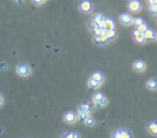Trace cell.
Returning a JSON list of instances; mask_svg holds the SVG:
<instances>
[{"label":"cell","mask_w":157,"mask_h":138,"mask_svg":"<svg viewBox=\"0 0 157 138\" xmlns=\"http://www.w3.org/2000/svg\"><path fill=\"white\" fill-rule=\"evenodd\" d=\"M149 11L153 15H157V4L155 5H149Z\"/></svg>","instance_id":"obj_24"},{"label":"cell","mask_w":157,"mask_h":138,"mask_svg":"<svg viewBox=\"0 0 157 138\" xmlns=\"http://www.w3.org/2000/svg\"><path fill=\"white\" fill-rule=\"evenodd\" d=\"M14 1H15V2H17V3H22L24 0H14Z\"/></svg>","instance_id":"obj_28"},{"label":"cell","mask_w":157,"mask_h":138,"mask_svg":"<svg viewBox=\"0 0 157 138\" xmlns=\"http://www.w3.org/2000/svg\"><path fill=\"white\" fill-rule=\"evenodd\" d=\"M147 29H149V27H147V25H146L145 22H144V24H142L141 26H139V27H137V28H136V30H137V31H139L140 33H144Z\"/></svg>","instance_id":"obj_22"},{"label":"cell","mask_w":157,"mask_h":138,"mask_svg":"<svg viewBox=\"0 0 157 138\" xmlns=\"http://www.w3.org/2000/svg\"><path fill=\"white\" fill-rule=\"evenodd\" d=\"M88 87L89 88H92V89H98L100 86H101V84H99L98 82H96V80H94L93 78H88Z\"/></svg>","instance_id":"obj_20"},{"label":"cell","mask_w":157,"mask_h":138,"mask_svg":"<svg viewBox=\"0 0 157 138\" xmlns=\"http://www.w3.org/2000/svg\"><path fill=\"white\" fill-rule=\"evenodd\" d=\"M15 73L19 77H28L32 73V69L28 63L25 62H19L15 67Z\"/></svg>","instance_id":"obj_3"},{"label":"cell","mask_w":157,"mask_h":138,"mask_svg":"<svg viewBox=\"0 0 157 138\" xmlns=\"http://www.w3.org/2000/svg\"><path fill=\"white\" fill-rule=\"evenodd\" d=\"M4 102H5V100H4V97H3V94L0 92V108L2 107L4 105Z\"/></svg>","instance_id":"obj_25"},{"label":"cell","mask_w":157,"mask_h":138,"mask_svg":"<svg viewBox=\"0 0 157 138\" xmlns=\"http://www.w3.org/2000/svg\"><path fill=\"white\" fill-rule=\"evenodd\" d=\"M132 37H134V41L137 42V43H139V44H143L145 42V39H144L143 33H140L137 30H134V32H132Z\"/></svg>","instance_id":"obj_12"},{"label":"cell","mask_w":157,"mask_h":138,"mask_svg":"<svg viewBox=\"0 0 157 138\" xmlns=\"http://www.w3.org/2000/svg\"><path fill=\"white\" fill-rule=\"evenodd\" d=\"M146 130H147L149 135H152L154 137H157V122L156 121H152V122L147 123V125H146Z\"/></svg>","instance_id":"obj_8"},{"label":"cell","mask_w":157,"mask_h":138,"mask_svg":"<svg viewBox=\"0 0 157 138\" xmlns=\"http://www.w3.org/2000/svg\"><path fill=\"white\" fill-rule=\"evenodd\" d=\"M128 9L134 12V13H138L141 10V4H140L138 0H131L129 4H128Z\"/></svg>","instance_id":"obj_10"},{"label":"cell","mask_w":157,"mask_h":138,"mask_svg":"<svg viewBox=\"0 0 157 138\" xmlns=\"http://www.w3.org/2000/svg\"><path fill=\"white\" fill-rule=\"evenodd\" d=\"M104 30H115V24L112 19H107L106 18V22H104Z\"/></svg>","instance_id":"obj_17"},{"label":"cell","mask_w":157,"mask_h":138,"mask_svg":"<svg viewBox=\"0 0 157 138\" xmlns=\"http://www.w3.org/2000/svg\"><path fill=\"white\" fill-rule=\"evenodd\" d=\"M132 67L136 72L138 73H142L146 70V63L143 61V60H136L132 64Z\"/></svg>","instance_id":"obj_7"},{"label":"cell","mask_w":157,"mask_h":138,"mask_svg":"<svg viewBox=\"0 0 157 138\" xmlns=\"http://www.w3.org/2000/svg\"><path fill=\"white\" fill-rule=\"evenodd\" d=\"M90 78H93L94 80H96L98 82L99 84H102L104 82V76L102 73H100V72H94L90 76Z\"/></svg>","instance_id":"obj_14"},{"label":"cell","mask_w":157,"mask_h":138,"mask_svg":"<svg viewBox=\"0 0 157 138\" xmlns=\"http://www.w3.org/2000/svg\"><path fill=\"white\" fill-rule=\"evenodd\" d=\"M44 1H46V0H44Z\"/></svg>","instance_id":"obj_30"},{"label":"cell","mask_w":157,"mask_h":138,"mask_svg":"<svg viewBox=\"0 0 157 138\" xmlns=\"http://www.w3.org/2000/svg\"><path fill=\"white\" fill-rule=\"evenodd\" d=\"M93 110H94V106L93 104L88 103V102H83L82 104L77 107V116H79V119L83 120L86 117L90 116L93 114Z\"/></svg>","instance_id":"obj_1"},{"label":"cell","mask_w":157,"mask_h":138,"mask_svg":"<svg viewBox=\"0 0 157 138\" xmlns=\"http://www.w3.org/2000/svg\"><path fill=\"white\" fill-rule=\"evenodd\" d=\"M61 138H81V136L77 132H66Z\"/></svg>","instance_id":"obj_18"},{"label":"cell","mask_w":157,"mask_h":138,"mask_svg":"<svg viewBox=\"0 0 157 138\" xmlns=\"http://www.w3.org/2000/svg\"><path fill=\"white\" fill-rule=\"evenodd\" d=\"M147 2L149 5H155V4H157V0H147Z\"/></svg>","instance_id":"obj_27"},{"label":"cell","mask_w":157,"mask_h":138,"mask_svg":"<svg viewBox=\"0 0 157 138\" xmlns=\"http://www.w3.org/2000/svg\"><path fill=\"white\" fill-rule=\"evenodd\" d=\"M104 35L107 37L108 41L109 40H113L116 35V32H115V30H108V31H104Z\"/></svg>","instance_id":"obj_21"},{"label":"cell","mask_w":157,"mask_h":138,"mask_svg":"<svg viewBox=\"0 0 157 138\" xmlns=\"http://www.w3.org/2000/svg\"><path fill=\"white\" fill-rule=\"evenodd\" d=\"M31 1L35 5H40V4H42L44 2V0H31Z\"/></svg>","instance_id":"obj_26"},{"label":"cell","mask_w":157,"mask_h":138,"mask_svg":"<svg viewBox=\"0 0 157 138\" xmlns=\"http://www.w3.org/2000/svg\"><path fill=\"white\" fill-rule=\"evenodd\" d=\"M79 116H77V112L74 111H66L64 114V121H65L67 124H75L79 121Z\"/></svg>","instance_id":"obj_5"},{"label":"cell","mask_w":157,"mask_h":138,"mask_svg":"<svg viewBox=\"0 0 157 138\" xmlns=\"http://www.w3.org/2000/svg\"><path fill=\"white\" fill-rule=\"evenodd\" d=\"M80 10L82 12H84V13H89V12H92V10H93L92 2L88 1V0H84V1L80 4Z\"/></svg>","instance_id":"obj_9"},{"label":"cell","mask_w":157,"mask_h":138,"mask_svg":"<svg viewBox=\"0 0 157 138\" xmlns=\"http://www.w3.org/2000/svg\"><path fill=\"white\" fill-rule=\"evenodd\" d=\"M143 35H144V39H145V42L146 41H153L154 39L156 37V35H155V32H154L152 29H147L143 33Z\"/></svg>","instance_id":"obj_16"},{"label":"cell","mask_w":157,"mask_h":138,"mask_svg":"<svg viewBox=\"0 0 157 138\" xmlns=\"http://www.w3.org/2000/svg\"><path fill=\"white\" fill-rule=\"evenodd\" d=\"M108 99L102 92H97L93 95L92 99V104L94 107L96 108H104L108 106Z\"/></svg>","instance_id":"obj_2"},{"label":"cell","mask_w":157,"mask_h":138,"mask_svg":"<svg viewBox=\"0 0 157 138\" xmlns=\"http://www.w3.org/2000/svg\"><path fill=\"white\" fill-rule=\"evenodd\" d=\"M82 122H83V124H84L85 126L93 127V126H95V124H96V119L90 115V116L84 118V119L82 120Z\"/></svg>","instance_id":"obj_11"},{"label":"cell","mask_w":157,"mask_h":138,"mask_svg":"<svg viewBox=\"0 0 157 138\" xmlns=\"http://www.w3.org/2000/svg\"><path fill=\"white\" fill-rule=\"evenodd\" d=\"M119 22L121 24H123L124 26H131L134 24V18L130 14L128 13H124V14L119 15Z\"/></svg>","instance_id":"obj_6"},{"label":"cell","mask_w":157,"mask_h":138,"mask_svg":"<svg viewBox=\"0 0 157 138\" xmlns=\"http://www.w3.org/2000/svg\"><path fill=\"white\" fill-rule=\"evenodd\" d=\"M142 24H144V22H143V19L141 18V17H138V18H134V25L136 26V28L139 26H141Z\"/></svg>","instance_id":"obj_23"},{"label":"cell","mask_w":157,"mask_h":138,"mask_svg":"<svg viewBox=\"0 0 157 138\" xmlns=\"http://www.w3.org/2000/svg\"><path fill=\"white\" fill-rule=\"evenodd\" d=\"M94 41L96 42L97 44L102 45V44H106V43H107L108 39L104 33V34H99V35H94Z\"/></svg>","instance_id":"obj_15"},{"label":"cell","mask_w":157,"mask_h":138,"mask_svg":"<svg viewBox=\"0 0 157 138\" xmlns=\"http://www.w3.org/2000/svg\"><path fill=\"white\" fill-rule=\"evenodd\" d=\"M111 138H134L132 132L128 128H117L111 133Z\"/></svg>","instance_id":"obj_4"},{"label":"cell","mask_w":157,"mask_h":138,"mask_svg":"<svg viewBox=\"0 0 157 138\" xmlns=\"http://www.w3.org/2000/svg\"><path fill=\"white\" fill-rule=\"evenodd\" d=\"M156 39H157V35H156Z\"/></svg>","instance_id":"obj_29"},{"label":"cell","mask_w":157,"mask_h":138,"mask_svg":"<svg viewBox=\"0 0 157 138\" xmlns=\"http://www.w3.org/2000/svg\"><path fill=\"white\" fill-rule=\"evenodd\" d=\"M146 88L151 91H157V79L151 78L146 82Z\"/></svg>","instance_id":"obj_13"},{"label":"cell","mask_w":157,"mask_h":138,"mask_svg":"<svg viewBox=\"0 0 157 138\" xmlns=\"http://www.w3.org/2000/svg\"><path fill=\"white\" fill-rule=\"evenodd\" d=\"M92 31L94 32V34H95V35H99V34H104L106 30L102 29V28H100V27H98L97 25H95V24H93Z\"/></svg>","instance_id":"obj_19"}]
</instances>
